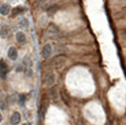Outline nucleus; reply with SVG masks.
Listing matches in <instances>:
<instances>
[{
    "instance_id": "1",
    "label": "nucleus",
    "mask_w": 126,
    "mask_h": 125,
    "mask_svg": "<svg viewBox=\"0 0 126 125\" xmlns=\"http://www.w3.org/2000/svg\"><path fill=\"white\" fill-rule=\"evenodd\" d=\"M65 64H66V57L62 55L53 57L51 60V66L55 68H62L63 66H65Z\"/></svg>"
},
{
    "instance_id": "2",
    "label": "nucleus",
    "mask_w": 126,
    "mask_h": 125,
    "mask_svg": "<svg viewBox=\"0 0 126 125\" xmlns=\"http://www.w3.org/2000/svg\"><path fill=\"white\" fill-rule=\"evenodd\" d=\"M43 82H44V84H46V85L51 87V85L55 84V82H56V75H55L53 73H49V74H47V75H46Z\"/></svg>"
},
{
    "instance_id": "3",
    "label": "nucleus",
    "mask_w": 126,
    "mask_h": 125,
    "mask_svg": "<svg viewBox=\"0 0 126 125\" xmlns=\"http://www.w3.org/2000/svg\"><path fill=\"white\" fill-rule=\"evenodd\" d=\"M51 51H52V48H51V44H49V43H47L46 46L42 48V51H41V54H42V57L43 58H49L50 57V55H51Z\"/></svg>"
},
{
    "instance_id": "4",
    "label": "nucleus",
    "mask_w": 126,
    "mask_h": 125,
    "mask_svg": "<svg viewBox=\"0 0 126 125\" xmlns=\"http://www.w3.org/2000/svg\"><path fill=\"white\" fill-rule=\"evenodd\" d=\"M19 122H21V114L17 113V111L13 113L12 117H10V123H12V125H17V124H19Z\"/></svg>"
},
{
    "instance_id": "5",
    "label": "nucleus",
    "mask_w": 126,
    "mask_h": 125,
    "mask_svg": "<svg viewBox=\"0 0 126 125\" xmlns=\"http://www.w3.org/2000/svg\"><path fill=\"white\" fill-rule=\"evenodd\" d=\"M8 57L9 59H12V60H16L18 57V53L17 50H16V48H14V47H10L8 50Z\"/></svg>"
},
{
    "instance_id": "6",
    "label": "nucleus",
    "mask_w": 126,
    "mask_h": 125,
    "mask_svg": "<svg viewBox=\"0 0 126 125\" xmlns=\"http://www.w3.org/2000/svg\"><path fill=\"white\" fill-rule=\"evenodd\" d=\"M47 33L49 35H55V34H58L59 33V29L55 25V24H49V26L47 29Z\"/></svg>"
},
{
    "instance_id": "7",
    "label": "nucleus",
    "mask_w": 126,
    "mask_h": 125,
    "mask_svg": "<svg viewBox=\"0 0 126 125\" xmlns=\"http://www.w3.org/2000/svg\"><path fill=\"white\" fill-rule=\"evenodd\" d=\"M6 72H7V64L3 59H1V60H0V73H1V77H5V76H6Z\"/></svg>"
},
{
    "instance_id": "8",
    "label": "nucleus",
    "mask_w": 126,
    "mask_h": 125,
    "mask_svg": "<svg viewBox=\"0 0 126 125\" xmlns=\"http://www.w3.org/2000/svg\"><path fill=\"white\" fill-rule=\"evenodd\" d=\"M16 39H17V42L21 44H24L26 42V35L24 34L23 32H17L16 34Z\"/></svg>"
},
{
    "instance_id": "9",
    "label": "nucleus",
    "mask_w": 126,
    "mask_h": 125,
    "mask_svg": "<svg viewBox=\"0 0 126 125\" xmlns=\"http://www.w3.org/2000/svg\"><path fill=\"white\" fill-rule=\"evenodd\" d=\"M9 12H10V6H9L8 3H5V5H1L0 6V14L1 15H8Z\"/></svg>"
},
{
    "instance_id": "10",
    "label": "nucleus",
    "mask_w": 126,
    "mask_h": 125,
    "mask_svg": "<svg viewBox=\"0 0 126 125\" xmlns=\"http://www.w3.org/2000/svg\"><path fill=\"white\" fill-rule=\"evenodd\" d=\"M9 32H10L9 27L5 25V26H2L1 29H0V36H1V38H3V39H6L7 36L9 35Z\"/></svg>"
},
{
    "instance_id": "11",
    "label": "nucleus",
    "mask_w": 126,
    "mask_h": 125,
    "mask_svg": "<svg viewBox=\"0 0 126 125\" xmlns=\"http://www.w3.org/2000/svg\"><path fill=\"white\" fill-rule=\"evenodd\" d=\"M23 64H24V66H26V67H29V68H31V67L33 66V61L31 60V58H30L29 56H26V57L23 59Z\"/></svg>"
},
{
    "instance_id": "12",
    "label": "nucleus",
    "mask_w": 126,
    "mask_h": 125,
    "mask_svg": "<svg viewBox=\"0 0 126 125\" xmlns=\"http://www.w3.org/2000/svg\"><path fill=\"white\" fill-rule=\"evenodd\" d=\"M19 26H21L22 29H27V27H29V20H27V18H23V19H21V22H19Z\"/></svg>"
},
{
    "instance_id": "13",
    "label": "nucleus",
    "mask_w": 126,
    "mask_h": 125,
    "mask_svg": "<svg viewBox=\"0 0 126 125\" xmlns=\"http://www.w3.org/2000/svg\"><path fill=\"white\" fill-rule=\"evenodd\" d=\"M56 10H57V6H50L49 8H48V14L53 15L55 13H56Z\"/></svg>"
},
{
    "instance_id": "14",
    "label": "nucleus",
    "mask_w": 126,
    "mask_h": 125,
    "mask_svg": "<svg viewBox=\"0 0 126 125\" xmlns=\"http://www.w3.org/2000/svg\"><path fill=\"white\" fill-rule=\"evenodd\" d=\"M55 1V0H46V1H43V8H46V7H48L49 8L50 6H52V2Z\"/></svg>"
},
{
    "instance_id": "15",
    "label": "nucleus",
    "mask_w": 126,
    "mask_h": 125,
    "mask_svg": "<svg viewBox=\"0 0 126 125\" xmlns=\"http://www.w3.org/2000/svg\"><path fill=\"white\" fill-rule=\"evenodd\" d=\"M22 12H23V8H22V7H16V8L13 9V15H17Z\"/></svg>"
},
{
    "instance_id": "16",
    "label": "nucleus",
    "mask_w": 126,
    "mask_h": 125,
    "mask_svg": "<svg viewBox=\"0 0 126 125\" xmlns=\"http://www.w3.org/2000/svg\"><path fill=\"white\" fill-rule=\"evenodd\" d=\"M5 108H6V104L2 100V98L0 97V109H5Z\"/></svg>"
},
{
    "instance_id": "17",
    "label": "nucleus",
    "mask_w": 126,
    "mask_h": 125,
    "mask_svg": "<svg viewBox=\"0 0 126 125\" xmlns=\"http://www.w3.org/2000/svg\"><path fill=\"white\" fill-rule=\"evenodd\" d=\"M56 88H53V89H51V91H50V97L51 98H56V94H55V92H56Z\"/></svg>"
},
{
    "instance_id": "18",
    "label": "nucleus",
    "mask_w": 126,
    "mask_h": 125,
    "mask_svg": "<svg viewBox=\"0 0 126 125\" xmlns=\"http://www.w3.org/2000/svg\"><path fill=\"white\" fill-rule=\"evenodd\" d=\"M19 104H21V105H24V101H25V96H21L19 97Z\"/></svg>"
},
{
    "instance_id": "19",
    "label": "nucleus",
    "mask_w": 126,
    "mask_h": 125,
    "mask_svg": "<svg viewBox=\"0 0 126 125\" xmlns=\"http://www.w3.org/2000/svg\"><path fill=\"white\" fill-rule=\"evenodd\" d=\"M26 74H27V76H31L33 74L32 70H31V68H29V67H27V70H26Z\"/></svg>"
},
{
    "instance_id": "20",
    "label": "nucleus",
    "mask_w": 126,
    "mask_h": 125,
    "mask_svg": "<svg viewBox=\"0 0 126 125\" xmlns=\"http://www.w3.org/2000/svg\"><path fill=\"white\" fill-rule=\"evenodd\" d=\"M17 71H18V72H21V71H23V67L18 66V67H17Z\"/></svg>"
},
{
    "instance_id": "21",
    "label": "nucleus",
    "mask_w": 126,
    "mask_h": 125,
    "mask_svg": "<svg viewBox=\"0 0 126 125\" xmlns=\"http://www.w3.org/2000/svg\"><path fill=\"white\" fill-rule=\"evenodd\" d=\"M1 121H2V116H1V114H0V123H1Z\"/></svg>"
},
{
    "instance_id": "22",
    "label": "nucleus",
    "mask_w": 126,
    "mask_h": 125,
    "mask_svg": "<svg viewBox=\"0 0 126 125\" xmlns=\"http://www.w3.org/2000/svg\"><path fill=\"white\" fill-rule=\"evenodd\" d=\"M23 125H29V124H23Z\"/></svg>"
}]
</instances>
